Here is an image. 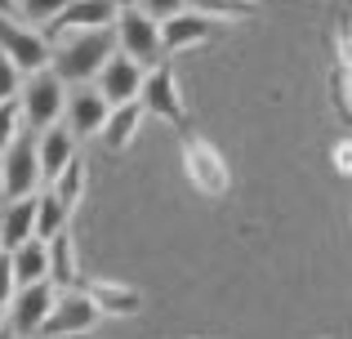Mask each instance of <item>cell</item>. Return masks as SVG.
<instances>
[{"instance_id":"7","label":"cell","mask_w":352,"mask_h":339,"mask_svg":"<svg viewBox=\"0 0 352 339\" xmlns=\"http://www.w3.org/2000/svg\"><path fill=\"white\" fill-rule=\"evenodd\" d=\"M116 14H120L116 0H67V5L41 27V36H45V45H58L63 36L94 32V27H112Z\"/></svg>"},{"instance_id":"30","label":"cell","mask_w":352,"mask_h":339,"mask_svg":"<svg viewBox=\"0 0 352 339\" xmlns=\"http://www.w3.org/2000/svg\"><path fill=\"white\" fill-rule=\"evenodd\" d=\"M335 170L339 174H352V139H339L335 143Z\"/></svg>"},{"instance_id":"16","label":"cell","mask_w":352,"mask_h":339,"mask_svg":"<svg viewBox=\"0 0 352 339\" xmlns=\"http://www.w3.org/2000/svg\"><path fill=\"white\" fill-rule=\"evenodd\" d=\"M72 157H76V139H72L67 125H50V130H41V139H36V166H41V179L54 183V174L67 166Z\"/></svg>"},{"instance_id":"1","label":"cell","mask_w":352,"mask_h":339,"mask_svg":"<svg viewBox=\"0 0 352 339\" xmlns=\"http://www.w3.org/2000/svg\"><path fill=\"white\" fill-rule=\"evenodd\" d=\"M112 54H116L112 27L76 32V36H63L58 45H50V72L63 80V85H85V80L98 76V67H103Z\"/></svg>"},{"instance_id":"17","label":"cell","mask_w":352,"mask_h":339,"mask_svg":"<svg viewBox=\"0 0 352 339\" xmlns=\"http://www.w3.org/2000/svg\"><path fill=\"white\" fill-rule=\"evenodd\" d=\"M138 125H143V107H138V98L134 103H116V107H107V121H103V148L107 152H125L129 143H134V134H138Z\"/></svg>"},{"instance_id":"10","label":"cell","mask_w":352,"mask_h":339,"mask_svg":"<svg viewBox=\"0 0 352 339\" xmlns=\"http://www.w3.org/2000/svg\"><path fill=\"white\" fill-rule=\"evenodd\" d=\"M98 322L94 304H89L80 290H54V304H50V317H45L41 335L45 339H63V335H80Z\"/></svg>"},{"instance_id":"29","label":"cell","mask_w":352,"mask_h":339,"mask_svg":"<svg viewBox=\"0 0 352 339\" xmlns=\"http://www.w3.org/2000/svg\"><path fill=\"white\" fill-rule=\"evenodd\" d=\"M14 290H18V281H14V268H9V254L0 250V308H9Z\"/></svg>"},{"instance_id":"20","label":"cell","mask_w":352,"mask_h":339,"mask_svg":"<svg viewBox=\"0 0 352 339\" xmlns=\"http://www.w3.org/2000/svg\"><path fill=\"white\" fill-rule=\"evenodd\" d=\"M9 254V268H14V281L18 286H36V281H45V241H36V237H27L23 245H14Z\"/></svg>"},{"instance_id":"9","label":"cell","mask_w":352,"mask_h":339,"mask_svg":"<svg viewBox=\"0 0 352 339\" xmlns=\"http://www.w3.org/2000/svg\"><path fill=\"white\" fill-rule=\"evenodd\" d=\"M54 304V286L50 281H36V286H18L14 299H9V335L14 339H36L50 317Z\"/></svg>"},{"instance_id":"32","label":"cell","mask_w":352,"mask_h":339,"mask_svg":"<svg viewBox=\"0 0 352 339\" xmlns=\"http://www.w3.org/2000/svg\"><path fill=\"white\" fill-rule=\"evenodd\" d=\"M63 339H94V335H89V331H80V335H63Z\"/></svg>"},{"instance_id":"2","label":"cell","mask_w":352,"mask_h":339,"mask_svg":"<svg viewBox=\"0 0 352 339\" xmlns=\"http://www.w3.org/2000/svg\"><path fill=\"white\" fill-rule=\"evenodd\" d=\"M179 157H183V170H188V183L201 192V197H210V201L228 197L232 170H228L223 152H219L206 134H197L192 125H179Z\"/></svg>"},{"instance_id":"24","label":"cell","mask_w":352,"mask_h":339,"mask_svg":"<svg viewBox=\"0 0 352 339\" xmlns=\"http://www.w3.org/2000/svg\"><path fill=\"white\" fill-rule=\"evenodd\" d=\"M14 5H18L14 14H23V18H27V27H36V32H41V27L50 23L54 14L67 5V0H14Z\"/></svg>"},{"instance_id":"31","label":"cell","mask_w":352,"mask_h":339,"mask_svg":"<svg viewBox=\"0 0 352 339\" xmlns=\"http://www.w3.org/2000/svg\"><path fill=\"white\" fill-rule=\"evenodd\" d=\"M14 9H18L14 0H0V18H14Z\"/></svg>"},{"instance_id":"5","label":"cell","mask_w":352,"mask_h":339,"mask_svg":"<svg viewBox=\"0 0 352 339\" xmlns=\"http://www.w3.org/2000/svg\"><path fill=\"white\" fill-rule=\"evenodd\" d=\"M138 107H143V116H156V121L188 125V107H183V94H179V80H174V67H170V63H156V67L143 72V85H138Z\"/></svg>"},{"instance_id":"34","label":"cell","mask_w":352,"mask_h":339,"mask_svg":"<svg viewBox=\"0 0 352 339\" xmlns=\"http://www.w3.org/2000/svg\"><path fill=\"white\" fill-rule=\"evenodd\" d=\"M188 339H197V335H188Z\"/></svg>"},{"instance_id":"13","label":"cell","mask_w":352,"mask_h":339,"mask_svg":"<svg viewBox=\"0 0 352 339\" xmlns=\"http://www.w3.org/2000/svg\"><path fill=\"white\" fill-rule=\"evenodd\" d=\"M156 32H161V54H183L192 45L210 41V18L197 14V9H179V14L161 18Z\"/></svg>"},{"instance_id":"35","label":"cell","mask_w":352,"mask_h":339,"mask_svg":"<svg viewBox=\"0 0 352 339\" xmlns=\"http://www.w3.org/2000/svg\"><path fill=\"white\" fill-rule=\"evenodd\" d=\"M36 339H45V335H36Z\"/></svg>"},{"instance_id":"15","label":"cell","mask_w":352,"mask_h":339,"mask_svg":"<svg viewBox=\"0 0 352 339\" xmlns=\"http://www.w3.org/2000/svg\"><path fill=\"white\" fill-rule=\"evenodd\" d=\"M67 107V125H72V139H94L107 121V103L98 89H76L72 98H63Z\"/></svg>"},{"instance_id":"19","label":"cell","mask_w":352,"mask_h":339,"mask_svg":"<svg viewBox=\"0 0 352 339\" xmlns=\"http://www.w3.org/2000/svg\"><path fill=\"white\" fill-rule=\"evenodd\" d=\"M32 215H36V197H18L0 210V250H14L32 237Z\"/></svg>"},{"instance_id":"12","label":"cell","mask_w":352,"mask_h":339,"mask_svg":"<svg viewBox=\"0 0 352 339\" xmlns=\"http://www.w3.org/2000/svg\"><path fill=\"white\" fill-rule=\"evenodd\" d=\"M138 85H143V67H138L134 58H125V54H112V58L98 67V94H103L107 107L116 103H134L138 98Z\"/></svg>"},{"instance_id":"18","label":"cell","mask_w":352,"mask_h":339,"mask_svg":"<svg viewBox=\"0 0 352 339\" xmlns=\"http://www.w3.org/2000/svg\"><path fill=\"white\" fill-rule=\"evenodd\" d=\"M85 188H89V170H85V161H80V157H72L67 166L54 174L50 197L58 201V206L67 210V219H72V215H76V206H80V197H85Z\"/></svg>"},{"instance_id":"33","label":"cell","mask_w":352,"mask_h":339,"mask_svg":"<svg viewBox=\"0 0 352 339\" xmlns=\"http://www.w3.org/2000/svg\"><path fill=\"white\" fill-rule=\"evenodd\" d=\"M116 9H134V0H116Z\"/></svg>"},{"instance_id":"6","label":"cell","mask_w":352,"mask_h":339,"mask_svg":"<svg viewBox=\"0 0 352 339\" xmlns=\"http://www.w3.org/2000/svg\"><path fill=\"white\" fill-rule=\"evenodd\" d=\"M36 183H41V166H36V139L32 130H18V139L0 152V192L9 201L18 197H36Z\"/></svg>"},{"instance_id":"11","label":"cell","mask_w":352,"mask_h":339,"mask_svg":"<svg viewBox=\"0 0 352 339\" xmlns=\"http://www.w3.org/2000/svg\"><path fill=\"white\" fill-rule=\"evenodd\" d=\"M76 290L94 304V313H103V317H134L138 308H143V295H138L134 286H125V281H112V277H89V281H80Z\"/></svg>"},{"instance_id":"26","label":"cell","mask_w":352,"mask_h":339,"mask_svg":"<svg viewBox=\"0 0 352 339\" xmlns=\"http://www.w3.org/2000/svg\"><path fill=\"white\" fill-rule=\"evenodd\" d=\"M18 130H23V116H18V103L9 98V103H0V152L18 139Z\"/></svg>"},{"instance_id":"27","label":"cell","mask_w":352,"mask_h":339,"mask_svg":"<svg viewBox=\"0 0 352 339\" xmlns=\"http://www.w3.org/2000/svg\"><path fill=\"white\" fill-rule=\"evenodd\" d=\"M18 85H23V76H18V67L0 54V103H9V98H18Z\"/></svg>"},{"instance_id":"28","label":"cell","mask_w":352,"mask_h":339,"mask_svg":"<svg viewBox=\"0 0 352 339\" xmlns=\"http://www.w3.org/2000/svg\"><path fill=\"white\" fill-rule=\"evenodd\" d=\"M134 5H143V14L156 18V23H161V18H170V14H179V9H188L183 0H134Z\"/></svg>"},{"instance_id":"23","label":"cell","mask_w":352,"mask_h":339,"mask_svg":"<svg viewBox=\"0 0 352 339\" xmlns=\"http://www.w3.org/2000/svg\"><path fill=\"white\" fill-rule=\"evenodd\" d=\"M348 85H352V67H330V98H335V112L344 116V121H352V94H348Z\"/></svg>"},{"instance_id":"8","label":"cell","mask_w":352,"mask_h":339,"mask_svg":"<svg viewBox=\"0 0 352 339\" xmlns=\"http://www.w3.org/2000/svg\"><path fill=\"white\" fill-rule=\"evenodd\" d=\"M0 54L18 67V76H32V72L50 67V45L36 27L14 23V18H0Z\"/></svg>"},{"instance_id":"3","label":"cell","mask_w":352,"mask_h":339,"mask_svg":"<svg viewBox=\"0 0 352 339\" xmlns=\"http://www.w3.org/2000/svg\"><path fill=\"white\" fill-rule=\"evenodd\" d=\"M63 80L54 76L50 67L45 72H32L27 76V85H18V116H23V130H50L54 121H58V112H63Z\"/></svg>"},{"instance_id":"25","label":"cell","mask_w":352,"mask_h":339,"mask_svg":"<svg viewBox=\"0 0 352 339\" xmlns=\"http://www.w3.org/2000/svg\"><path fill=\"white\" fill-rule=\"evenodd\" d=\"M330 45H335V63L339 67H352V36H348V14L330 18Z\"/></svg>"},{"instance_id":"4","label":"cell","mask_w":352,"mask_h":339,"mask_svg":"<svg viewBox=\"0 0 352 339\" xmlns=\"http://www.w3.org/2000/svg\"><path fill=\"white\" fill-rule=\"evenodd\" d=\"M112 36H116V54H125V58H134L138 67H156V63H165L161 54V32H156V18H147L143 9H120L116 23H112Z\"/></svg>"},{"instance_id":"22","label":"cell","mask_w":352,"mask_h":339,"mask_svg":"<svg viewBox=\"0 0 352 339\" xmlns=\"http://www.w3.org/2000/svg\"><path fill=\"white\" fill-rule=\"evenodd\" d=\"M197 14H206L210 23H245L258 14V0H197Z\"/></svg>"},{"instance_id":"21","label":"cell","mask_w":352,"mask_h":339,"mask_svg":"<svg viewBox=\"0 0 352 339\" xmlns=\"http://www.w3.org/2000/svg\"><path fill=\"white\" fill-rule=\"evenodd\" d=\"M63 228H67V210H63L50 192H41V197H36V215H32V237L36 241H50Z\"/></svg>"},{"instance_id":"14","label":"cell","mask_w":352,"mask_h":339,"mask_svg":"<svg viewBox=\"0 0 352 339\" xmlns=\"http://www.w3.org/2000/svg\"><path fill=\"white\" fill-rule=\"evenodd\" d=\"M45 281H50L54 290H76L80 286L76 241H72L67 228H63V232H54L50 241H45Z\"/></svg>"}]
</instances>
